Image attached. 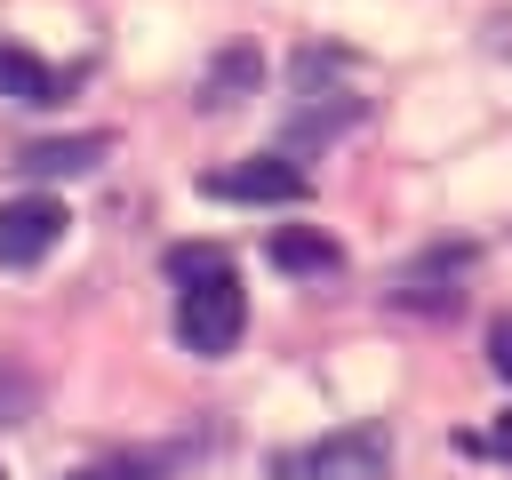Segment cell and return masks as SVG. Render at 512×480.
Wrapping results in <instances>:
<instances>
[{
    "label": "cell",
    "mask_w": 512,
    "mask_h": 480,
    "mask_svg": "<svg viewBox=\"0 0 512 480\" xmlns=\"http://www.w3.org/2000/svg\"><path fill=\"white\" fill-rule=\"evenodd\" d=\"M240 328H248V296H240V272L192 280V288L176 296V336H184V352L216 360V352H232V344H240Z\"/></svg>",
    "instance_id": "6da1fadb"
},
{
    "label": "cell",
    "mask_w": 512,
    "mask_h": 480,
    "mask_svg": "<svg viewBox=\"0 0 512 480\" xmlns=\"http://www.w3.org/2000/svg\"><path fill=\"white\" fill-rule=\"evenodd\" d=\"M288 480H392V432L384 424H344L312 440L304 456H280Z\"/></svg>",
    "instance_id": "7a4b0ae2"
},
{
    "label": "cell",
    "mask_w": 512,
    "mask_h": 480,
    "mask_svg": "<svg viewBox=\"0 0 512 480\" xmlns=\"http://www.w3.org/2000/svg\"><path fill=\"white\" fill-rule=\"evenodd\" d=\"M64 200L56 192H16V200H0V264L8 272H32L56 240H64Z\"/></svg>",
    "instance_id": "3957f363"
},
{
    "label": "cell",
    "mask_w": 512,
    "mask_h": 480,
    "mask_svg": "<svg viewBox=\"0 0 512 480\" xmlns=\"http://www.w3.org/2000/svg\"><path fill=\"white\" fill-rule=\"evenodd\" d=\"M200 192L208 200H248V208H296L312 184H304V168L296 160H232V168H208L200 176Z\"/></svg>",
    "instance_id": "277c9868"
},
{
    "label": "cell",
    "mask_w": 512,
    "mask_h": 480,
    "mask_svg": "<svg viewBox=\"0 0 512 480\" xmlns=\"http://www.w3.org/2000/svg\"><path fill=\"white\" fill-rule=\"evenodd\" d=\"M464 272H472V248H464V240H440V248H424L416 264L392 272V304H408V312H448L456 288H464Z\"/></svg>",
    "instance_id": "5b68a950"
},
{
    "label": "cell",
    "mask_w": 512,
    "mask_h": 480,
    "mask_svg": "<svg viewBox=\"0 0 512 480\" xmlns=\"http://www.w3.org/2000/svg\"><path fill=\"white\" fill-rule=\"evenodd\" d=\"M256 80H264V56L240 40V48H224L208 72H200V112H232L240 96H256Z\"/></svg>",
    "instance_id": "8992f818"
},
{
    "label": "cell",
    "mask_w": 512,
    "mask_h": 480,
    "mask_svg": "<svg viewBox=\"0 0 512 480\" xmlns=\"http://www.w3.org/2000/svg\"><path fill=\"white\" fill-rule=\"evenodd\" d=\"M104 152H112V136H48V144H24L16 168L24 176H88Z\"/></svg>",
    "instance_id": "52a82bcc"
},
{
    "label": "cell",
    "mask_w": 512,
    "mask_h": 480,
    "mask_svg": "<svg viewBox=\"0 0 512 480\" xmlns=\"http://www.w3.org/2000/svg\"><path fill=\"white\" fill-rule=\"evenodd\" d=\"M272 264L296 272V280H320V272L344 264V248H336L328 232H312V224H280V232H272Z\"/></svg>",
    "instance_id": "ba28073f"
},
{
    "label": "cell",
    "mask_w": 512,
    "mask_h": 480,
    "mask_svg": "<svg viewBox=\"0 0 512 480\" xmlns=\"http://www.w3.org/2000/svg\"><path fill=\"white\" fill-rule=\"evenodd\" d=\"M0 96H16V104H56V96H64V72L40 64L32 48L0 40Z\"/></svg>",
    "instance_id": "9c48e42d"
},
{
    "label": "cell",
    "mask_w": 512,
    "mask_h": 480,
    "mask_svg": "<svg viewBox=\"0 0 512 480\" xmlns=\"http://www.w3.org/2000/svg\"><path fill=\"white\" fill-rule=\"evenodd\" d=\"M360 120V96H328V88H304V104L288 112V144L304 152V144H320V136H336V128H352Z\"/></svg>",
    "instance_id": "30bf717a"
},
{
    "label": "cell",
    "mask_w": 512,
    "mask_h": 480,
    "mask_svg": "<svg viewBox=\"0 0 512 480\" xmlns=\"http://www.w3.org/2000/svg\"><path fill=\"white\" fill-rule=\"evenodd\" d=\"M184 464V448H128V456H104V464H80L72 480H168Z\"/></svg>",
    "instance_id": "8fae6325"
},
{
    "label": "cell",
    "mask_w": 512,
    "mask_h": 480,
    "mask_svg": "<svg viewBox=\"0 0 512 480\" xmlns=\"http://www.w3.org/2000/svg\"><path fill=\"white\" fill-rule=\"evenodd\" d=\"M216 272H232V248H216V240H176V248H168V280H176V288L216 280Z\"/></svg>",
    "instance_id": "7c38bea8"
},
{
    "label": "cell",
    "mask_w": 512,
    "mask_h": 480,
    "mask_svg": "<svg viewBox=\"0 0 512 480\" xmlns=\"http://www.w3.org/2000/svg\"><path fill=\"white\" fill-rule=\"evenodd\" d=\"M32 408H40V376L16 368V360H0V424H24Z\"/></svg>",
    "instance_id": "4fadbf2b"
},
{
    "label": "cell",
    "mask_w": 512,
    "mask_h": 480,
    "mask_svg": "<svg viewBox=\"0 0 512 480\" xmlns=\"http://www.w3.org/2000/svg\"><path fill=\"white\" fill-rule=\"evenodd\" d=\"M456 448H464V456H504V464H512V408L496 416V432H456Z\"/></svg>",
    "instance_id": "5bb4252c"
},
{
    "label": "cell",
    "mask_w": 512,
    "mask_h": 480,
    "mask_svg": "<svg viewBox=\"0 0 512 480\" xmlns=\"http://www.w3.org/2000/svg\"><path fill=\"white\" fill-rule=\"evenodd\" d=\"M488 368L512 384V312H496V320H488Z\"/></svg>",
    "instance_id": "9a60e30c"
}]
</instances>
